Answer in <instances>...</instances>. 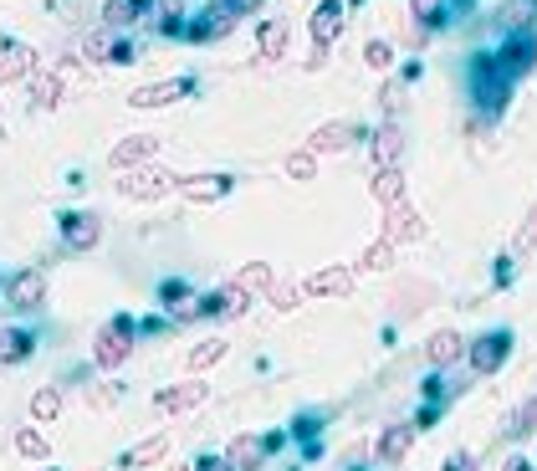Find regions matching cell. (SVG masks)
Masks as SVG:
<instances>
[{"label": "cell", "mask_w": 537, "mask_h": 471, "mask_svg": "<svg viewBox=\"0 0 537 471\" xmlns=\"http://www.w3.org/2000/svg\"><path fill=\"white\" fill-rule=\"evenodd\" d=\"M62 415V390H57V384H41V390L31 395V420L36 425H52Z\"/></svg>", "instance_id": "83f0119b"}, {"label": "cell", "mask_w": 537, "mask_h": 471, "mask_svg": "<svg viewBox=\"0 0 537 471\" xmlns=\"http://www.w3.org/2000/svg\"><path fill=\"white\" fill-rule=\"evenodd\" d=\"M231 190V175H179V195L195 200V205H210Z\"/></svg>", "instance_id": "d6986e66"}, {"label": "cell", "mask_w": 537, "mask_h": 471, "mask_svg": "<svg viewBox=\"0 0 537 471\" xmlns=\"http://www.w3.org/2000/svg\"><path fill=\"white\" fill-rule=\"evenodd\" d=\"M31 349H36V333L31 328H6L0 333V364H26L31 359Z\"/></svg>", "instance_id": "cb8c5ba5"}, {"label": "cell", "mask_w": 537, "mask_h": 471, "mask_svg": "<svg viewBox=\"0 0 537 471\" xmlns=\"http://www.w3.org/2000/svg\"><path fill=\"white\" fill-rule=\"evenodd\" d=\"M16 451H21L26 461H36V466H41V461H47V456H52V441H47V436H41V431H36V425H21V431H16Z\"/></svg>", "instance_id": "4dcf8cb0"}, {"label": "cell", "mask_w": 537, "mask_h": 471, "mask_svg": "<svg viewBox=\"0 0 537 471\" xmlns=\"http://www.w3.org/2000/svg\"><path fill=\"white\" fill-rule=\"evenodd\" d=\"M343 0H318V11H312V47H333L343 36Z\"/></svg>", "instance_id": "e0dca14e"}, {"label": "cell", "mask_w": 537, "mask_h": 471, "mask_svg": "<svg viewBox=\"0 0 537 471\" xmlns=\"http://www.w3.org/2000/svg\"><path fill=\"white\" fill-rule=\"evenodd\" d=\"M282 441H287L282 431H272V436H236V441L226 446V461H231L236 471H261L266 456H272Z\"/></svg>", "instance_id": "52a82bcc"}, {"label": "cell", "mask_w": 537, "mask_h": 471, "mask_svg": "<svg viewBox=\"0 0 537 471\" xmlns=\"http://www.w3.org/2000/svg\"><path fill=\"white\" fill-rule=\"evenodd\" d=\"M302 287H307V297H348L353 292V272L348 267H323V272H312Z\"/></svg>", "instance_id": "44dd1931"}, {"label": "cell", "mask_w": 537, "mask_h": 471, "mask_svg": "<svg viewBox=\"0 0 537 471\" xmlns=\"http://www.w3.org/2000/svg\"><path fill=\"white\" fill-rule=\"evenodd\" d=\"M231 282H236L241 292H272V287H277V282H272V267H266V262H246Z\"/></svg>", "instance_id": "1f68e13d"}, {"label": "cell", "mask_w": 537, "mask_h": 471, "mask_svg": "<svg viewBox=\"0 0 537 471\" xmlns=\"http://www.w3.org/2000/svg\"><path fill=\"white\" fill-rule=\"evenodd\" d=\"M358 267H364V272H389V267H394V246L379 236V241H374L364 256H358Z\"/></svg>", "instance_id": "e575fe53"}, {"label": "cell", "mask_w": 537, "mask_h": 471, "mask_svg": "<svg viewBox=\"0 0 537 471\" xmlns=\"http://www.w3.org/2000/svg\"><path fill=\"white\" fill-rule=\"evenodd\" d=\"M251 308V292H241L236 282H226L215 297H210V318H241Z\"/></svg>", "instance_id": "d4e9b609"}, {"label": "cell", "mask_w": 537, "mask_h": 471, "mask_svg": "<svg viewBox=\"0 0 537 471\" xmlns=\"http://www.w3.org/2000/svg\"><path fill=\"white\" fill-rule=\"evenodd\" d=\"M6 303L16 313H36L47 303V267H21L11 282H6Z\"/></svg>", "instance_id": "277c9868"}, {"label": "cell", "mask_w": 537, "mask_h": 471, "mask_svg": "<svg viewBox=\"0 0 537 471\" xmlns=\"http://www.w3.org/2000/svg\"><path fill=\"white\" fill-rule=\"evenodd\" d=\"M507 354H512V333L491 328V333H481L476 344L466 349V364H471V374H497L507 364Z\"/></svg>", "instance_id": "3957f363"}, {"label": "cell", "mask_w": 537, "mask_h": 471, "mask_svg": "<svg viewBox=\"0 0 537 471\" xmlns=\"http://www.w3.org/2000/svg\"><path fill=\"white\" fill-rule=\"evenodd\" d=\"M41 471H57V466H41Z\"/></svg>", "instance_id": "681fc988"}, {"label": "cell", "mask_w": 537, "mask_h": 471, "mask_svg": "<svg viewBox=\"0 0 537 471\" xmlns=\"http://www.w3.org/2000/svg\"><path fill=\"white\" fill-rule=\"evenodd\" d=\"M491 62H497V72H502L507 82L527 77V72L537 67V36H512V41H507V47H502L497 57H491Z\"/></svg>", "instance_id": "9c48e42d"}, {"label": "cell", "mask_w": 537, "mask_h": 471, "mask_svg": "<svg viewBox=\"0 0 537 471\" xmlns=\"http://www.w3.org/2000/svg\"><path fill=\"white\" fill-rule=\"evenodd\" d=\"M154 154H159V139H154V134H128V139H118V144L108 149V164L123 175V169H139V164H149Z\"/></svg>", "instance_id": "7c38bea8"}, {"label": "cell", "mask_w": 537, "mask_h": 471, "mask_svg": "<svg viewBox=\"0 0 537 471\" xmlns=\"http://www.w3.org/2000/svg\"><path fill=\"white\" fill-rule=\"evenodd\" d=\"M348 6H364V0H348Z\"/></svg>", "instance_id": "c3c4849f"}, {"label": "cell", "mask_w": 537, "mask_h": 471, "mask_svg": "<svg viewBox=\"0 0 537 471\" xmlns=\"http://www.w3.org/2000/svg\"><path fill=\"white\" fill-rule=\"evenodd\" d=\"M220 359H226V338H205L200 349H190V354H185V369H190V374H200V369H210V364H220Z\"/></svg>", "instance_id": "d6a6232c"}, {"label": "cell", "mask_w": 537, "mask_h": 471, "mask_svg": "<svg viewBox=\"0 0 537 471\" xmlns=\"http://www.w3.org/2000/svg\"><path fill=\"white\" fill-rule=\"evenodd\" d=\"M466 338L456 333V328H440V333H430V344H425V364L430 369H451V364H461L466 359Z\"/></svg>", "instance_id": "5bb4252c"}, {"label": "cell", "mask_w": 537, "mask_h": 471, "mask_svg": "<svg viewBox=\"0 0 537 471\" xmlns=\"http://www.w3.org/2000/svg\"><path fill=\"white\" fill-rule=\"evenodd\" d=\"M164 456H169V436H149V441H139L133 451H123L118 466H149V461H164Z\"/></svg>", "instance_id": "f546056e"}, {"label": "cell", "mask_w": 537, "mask_h": 471, "mask_svg": "<svg viewBox=\"0 0 537 471\" xmlns=\"http://www.w3.org/2000/svg\"><path fill=\"white\" fill-rule=\"evenodd\" d=\"M185 6H179V0H164V6H159V21H154V31L159 36H185Z\"/></svg>", "instance_id": "836d02e7"}, {"label": "cell", "mask_w": 537, "mask_h": 471, "mask_svg": "<svg viewBox=\"0 0 537 471\" xmlns=\"http://www.w3.org/2000/svg\"><path fill=\"white\" fill-rule=\"evenodd\" d=\"M532 431H537V395H532V400L512 415V425H507V436H517V441H522V436H532Z\"/></svg>", "instance_id": "8d00e7d4"}, {"label": "cell", "mask_w": 537, "mask_h": 471, "mask_svg": "<svg viewBox=\"0 0 537 471\" xmlns=\"http://www.w3.org/2000/svg\"><path fill=\"white\" fill-rule=\"evenodd\" d=\"M420 236H425V221H420V210H415V205L399 200V205L384 210V241H389V246H399V241H420Z\"/></svg>", "instance_id": "4fadbf2b"}, {"label": "cell", "mask_w": 537, "mask_h": 471, "mask_svg": "<svg viewBox=\"0 0 537 471\" xmlns=\"http://www.w3.org/2000/svg\"><path fill=\"white\" fill-rule=\"evenodd\" d=\"M369 154H374V169H399V154H405V134H399V123H384L379 128L374 144H369Z\"/></svg>", "instance_id": "7402d4cb"}, {"label": "cell", "mask_w": 537, "mask_h": 471, "mask_svg": "<svg viewBox=\"0 0 537 471\" xmlns=\"http://www.w3.org/2000/svg\"><path fill=\"white\" fill-rule=\"evenodd\" d=\"M31 103H36L41 113H52V108L62 103V82H57V72H36V77H31Z\"/></svg>", "instance_id": "f1b7e54d"}, {"label": "cell", "mask_w": 537, "mask_h": 471, "mask_svg": "<svg viewBox=\"0 0 537 471\" xmlns=\"http://www.w3.org/2000/svg\"><path fill=\"white\" fill-rule=\"evenodd\" d=\"M21 77H36V52L26 41H0V88L21 82Z\"/></svg>", "instance_id": "9a60e30c"}, {"label": "cell", "mask_w": 537, "mask_h": 471, "mask_svg": "<svg viewBox=\"0 0 537 471\" xmlns=\"http://www.w3.org/2000/svg\"><path fill=\"white\" fill-rule=\"evenodd\" d=\"M231 31H236V16H231L226 6H220V0L185 26V36H190V41H220V36H231Z\"/></svg>", "instance_id": "2e32d148"}, {"label": "cell", "mask_w": 537, "mask_h": 471, "mask_svg": "<svg viewBox=\"0 0 537 471\" xmlns=\"http://www.w3.org/2000/svg\"><path fill=\"white\" fill-rule=\"evenodd\" d=\"M410 11H415V21H420V26L430 31V26H435V21L445 16V0H410Z\"/></svg>", "instance_id": "f35d334b"}, {"label": "cell", "mask_w": 537, "mask_h": 471, "mask_svg": "<svg viewBox=\"0 0 537 471\" xmlns=\"http://www.w3.org/2000/svg\"><path fill=\"white\" fill-rule=\"evenodd\" d=\"M154 6V0H103V26H133V21H139L144 11Z\"/></svg>", "instance_id": "484cf974"}, {"label": "cell", "mask_w": 537, "mask_h": 471, "mask_svg": "<svg viewBox=\"0 0 537 471\" xmlns=\"http://www.w3.org/2000/svg\"><path fill=\"white\" fill-rule=\"evenodd\" d=\"M256 47H261V62H282L287 57V47H292V26L287 21H261V31H256Z\"/></svg>", "instance_id": "ffe728a7"}, {"label": "cell", "mask_w": 537, "mask_h": 471, "mask_svg": "<svg viewBox=\"0 0 537 471\" xmlns=\"http://www.w3.org/2000/svg\"><path fill=\"white\" fill-rule=\"evenodd\" d=\"M133 338H139V323H133L128 313H118V318H108L103 328H98V338H93V369H123L128 359H133Z\"/></svg>", "instance_id": "6da1fadb"}, {"label": "cell", "mask_w": 537, "mask_h": 471, "mask_svg": "<svg viewBox=\"0 0 537 471\" xmlns=\"http://www.w3.org/2000/svg\"><path fill=\"white\" fill-rule=\"evenodd\" d=\"M82 52L93 57V62H123V67L133 62V47L113 36V26H93V31H82Z\"/></svg>", "instance_id": "30bf717a"}, {"label": "cell", "mask_w": 537, "mask_h": 471, "mask_svg": "<svg viewBox=\"0 0 537 471\" xmlns=\"http://www.w3.org/2000/svg\"><path fill=\"white\" fill-rule=\"evenodd\" d=\"M353 139H358V123H348V118H333V123H318V128H312V134H307V149L323 159V154H343Z\"/></svg>", "instance_id": "8fae6325"}, {"label": "cell", "mask_w": 537, "mask_h": 471, "mask_svg": "<svg viewBox=\"0 0 537 471\" xmlns=\"http://www.w3.org/2000/svg\"><path fill=\"white\" fill-rule=\"evenodd\" d=\"M195 93V77H169V82H144V88H133L128 93V108H139V113H149V108H169V103H179V98H190Z\"/></svg>", "instance_id": "5b68a950"}, {"label": "cell", "mask_w": 537, "mask_h": 471, "mask_svg": "<svg viewBox=\"0 0 537 471\" xmlns=\"http://www.w3.org/2000/svg\"><path fill=\"white\" fill-rule=\"evenodd\" d=\"M445 471H471V461H466V456H456V461H445Z\"/></svg>", "instance_id": "7dc6e473"}, {"label": "cell", "mask_w": 537, "mask_h": 471, "mask_svg": "<svg viewBox=\"0 0 537 471\" xmlns=\"http://www.w3.org/2000/svg\"><path fill=\"white\" fill-rule=\"evenodd\" d=\"M502 471H537V466H532V461H527V456H512V461H507V466H502Z\"/></svg>", "instance_id": "bcb514c9"}, {"label": "cell", "mask_w": 537, "mask_h": 471, "mask_svg": "<svg viewBox=\"0 0 537 471\" xmlns=\"http://www.w3.org/2000/svg\"><path fill=\"white\" fill-rule=\"evenodd\" d=\"M113 400H118V390H93V405H98V410H103V405H113Z\"/></svg>", "instance_id": "f6af8a7d"}, {"label": "cell", "mask_w": 537, "mask_h": 471, "mask_svg": "<svg viewBox=\"0 0 537 471\" xmlns=\"http://www.w3.org/2000/svg\"><path fill=\"white\" fill-rule=\"evenodd\" d=\"M210 400V384L205 379H185V384H164L154 395V410L159 415H185V410H200Z\"/></svg>", "instance_id": "ba28073f"}, {"label": "cell", "mask_w": 537, "mask_h": 471, "mask_svg": "<svg viewBox=\"0 0 537 471\" xmlns=\"http://www.w3.org/2000/svg\"><path fill=\"white\" fill-rule=\"evenodd\" d=\"M169 190H179V175H169V169H159V164H139V169H123L118 175V195L139 200V205L164 200Z\"/></svg>", "instance_id": "7a4b0ae2"}, {"label": "cell", "mask_w": 537, "mask_h": 471, "mask_svg": "<svg viewBox=\"0 0 537 471\" xmlns=\"http://www.w3.org/2000/svg\"><path fill=\"white\" fill-rule=\"evenodd\" d=\"M364 62H369L374 72H384V67L394 62V47H389V41H369V47H364Z\"/></svg>", "instance_id": "ab89813d"}, {"label": "cell", "mask_w": 537, "mask_h": 471, "mask_svg": "<svg viewBox=\"0 0 537 471\" xmlns=\"http://www.w3.org/2000/svg\"><path fill=\"white\" fill-rule=\"evenodd\" d=\"M190 466H195V471H236V466H231L226 456H195Z\"/></svg>", "instance_id": "b9f144b4"}, {"label": "cell", "mask_w": 537, "mask_h": 471, "mask_svg": "<svg viewBox=\"0 0 537 471\" xmlns=\"http://www.w3.org/2000/svg\"><path fill=\"white\" fill-rule=\"evenodd\" d=\"M302 292H307V287H297V282H277L266 297H272V308H277V313H292V308L302 303Z\"/></svg>", "instance_id": "d590c367"}, {"label": "cell", "mask_w": 537, "mask_h": 471, "mask_svg": "<svg viewBox=\"0 0 537 471\" xmlns=\"http://www.w3.org/2000/svg\"><path fill=\"white\" fill-rule=\"evenodd\" d=\"M220 6H226L231 16H251V11L261 6V0H220Z\"/></svg>", "instance_id": "ee69618b"}, {"label": "cell", "mask_w": 537, "mask_h": 471, "mask_svg": "<svg viewBox=\"0 0 537 471\" xmlns=\"http://www.w3.org/2000/svg\"><path fill=\"white\" fill-rule=\"evenodd\" d=\"M374 200L389 210V205H399V200H405V175H399V169H374Z\"/></svg>", "instance_id": "4316f807"}, {"label": "cell", "mask_w": 537, "mask_h": 471, "mask_svg": "<svg viewBox=\"0 0 537 471\" xmlns=\"http://www.w3.org/2000/svg\"><path fill=\"white\" fill-rule=\"evenodd\" d=\"M410 446H415V425H384L374 456H379V466H399L410 456Z\"/></svg>", "instance_id": "ac0fdd59"}, {"label": "cell", "mask_w": 537, "mask_h": 471, "mask_svg": "<svg viewBox=\"0 0 537 471\" xmlns=\"http://www.w3.org/2000/svg\"><path fill=\"white\" fill-rule=\"evenodd\" d=\"M497 26L507 36H532V26H537V0H507V6L497 11Z\"/></svg>", "instance_id": "603a6c76"}, {"label": "cell", "mask_w": 537, "mask_h": 471, "mask_svg": "<svg viewBox=\"0 0 537 471\" xmlns=\"http://www.w3.org/2000/svg\"><path fill=\"white\" fill-rule=\"evenodd\" d=\"M287 175H292V180H312V175H318V154H312V149L287 154Z\"/></svg>", "instance_id": "74e56055"}, {"label": "cell", "mask_w": 537, "mask_h": 471, "mask_svg": "<svg viewBox=\"0 0 537 471\" xmlns=\"http://www.w3.org/2000/svg\"><path fill=\"white\" fill-rule=\"evenodd\" d=\"M379 98H384V113L394 118V113H399V103H405V88H399V82H389V88H384Z\"/></svg>", "instance_id": "60d3db41"}, {"label": "cell", "mask_w": 537, "mask_h": 471, "mask_svg": "<svg viewBox=\"0 0 537 471\" xmlns=\"http://www.w3.org/2000/svg\"><path fill=\"white\" fill-rule=\"evenodd\" d=\"M537 246V210H532V221L522 226V236H517V251H532Z\"/></svg>", "instance_id": "7bdbcfd3"}, {"label": "cell", "mask_w": 537, "mask_h": 471, "mask_svg": "<svg viewBox=\"0 0 537 471\" xmlns=\"http://www.w3.org/2000/svg\"><path fill=\"white\" fill-rule=\"evenodd\" d=\"M57 221H62L67 251H93L103 241V216H98V210H62Z\"/></svg>", "instance_id": "8992f818"}]
</instances>
